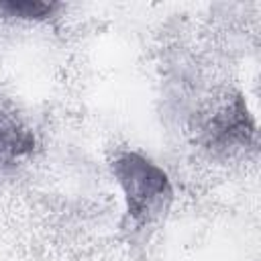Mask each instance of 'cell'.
<instances>
[{"mask_svg":"<svg viewBox=\"0 0 261 261\" xmlns=\"http://www.w3.org/2000/svg\"><path fill=\"white\" fill-rule=\"evenodd\" d=\"M247 106L241 98H232V102L218 108V112L212 116L208 128L210 137L214 141L232 143V141H245L247 133H253V126H247Z\"/></svg>","mask_w":261,"mask_h":261,"instance_id":"cell-2","label":"cell"},{"mask_svg":"<svg viewBox=\"0 0 261 261\" xmlns=\"http://www.w3.org/2000/svg\"><path fill=\"white\" fill-rule=\"evenodd\" d=\"M53 8H55V4L43 2V0H6V2H0V12L4 16L22 18V20L45 18L53 12Z\"/></svg>","mask_w":261,"mask_h":261,"instance_id":"cell-4","label":"cell"},{"mask_svg":"<svg viewBox=\"0 0 261 261\" xmlns=\"http://www.w3.org/2000/svg\"><path fill=\"white\" fill-rule=\"evenodd\" d=\"M33 145L35 139L27 128H22L14 120L0 118V163L29 153Z\"/></svg>","mask_w":261,"mask_h":261,"instance_id":"cell-3","label":"cell"},{"mask_svg":"<svg viewBox=\"0 0 261 261\" xmlns=\"http://www.w3.org/2000/svg\"><path fill=\"white\" fill-rule=\"evenodd\" d=\"M112 173L122 188L128 216L137 222L155 218L171 200L167 173L139 153H124L116 157Z\"/></svg>","mask_w":261,"mask_h":261,"instance_id":"cell-1","label":"cell"}]
</instances>
